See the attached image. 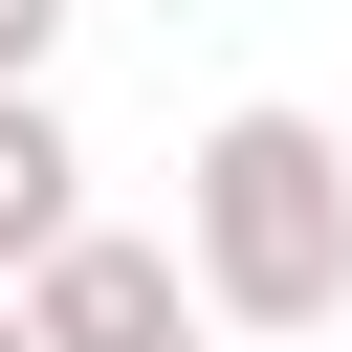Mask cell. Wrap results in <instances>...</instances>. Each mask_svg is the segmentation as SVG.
Masks as SVG:
<instances>
[{
	"instance_id": "1",
	"label": "cell",
	"mask_w": 352,
	"mask_h": 352,
	"mask_svg": "<svg viewBox=\"0 0 352 352\" xmlns=\"http://www.w3.org/2000/svg\"><path fill=\"white\" fill-rule=\"evenodd\" d=\"M176 286L198 330H352V132L330 110H220L176 176Z\"/></svg>"
},
{
	"instance_id": "2",
	"label": "cell",
	"mask_w": 352,
	"mask_h": 352,
	"mask_svg": "<svg viewBox=\"0 0 352 352\" xmlns=\"http://www.w3.org/2000/svg\"><path fill=\"white\" fill-rule=\"evenodd\" d=\"M198 286H176V242H132V220H66L44 264H22V330L44 352H132V330H176Z\"/></svg>"
},
{
	"instance_id": "3",
	"label": "cell",
	"mask_w": 352,
	"mask_h": 352,
	"mask_svg": "<svg viewBox=\"0 0 352 352\" xmlns=\"http://www.w3.org/2000/svg\"><path fill=\"white\" fill-rule=\"evenodd\" d=\"M66 220H88V154H66V110H44V88H0V286H22Z\"/></svg>"
},
{
	"instance_id": "4",
	"label": "cell",
	"mask_w": 352,
	"mask_h": 352,
	"mask_svg": "<svg viewBox=\"0 0 352 352\" xmlns=\"http://www.w3.org/2000/svg\"><path fill=\"white\" fill-rule=\"evenodd\" d=\"M44 44H66V0H0V88H44Z\"/></svg>"
},
{
	"instance_id": "5",
	"label": "cell",
	"mask_w": 352,
	"mask_h": 352,
	"mask_svg": "<svg viewBox=\"0 0 352 352\" xmlns=\"http://www.w3.org/2000/svg\"><path fill=\"white\" fill-rule=\"evenodd\" d=\"M132 352H198V308H176V330H132Z\"/></svg>"
},
{
	"instance_id": "6",
	"label": "cell",
	"mask_w": 352,
	"mask_h": 352,
	"mask_svg": "<svg viewBox=\"0 0 352 352\" xmlns=\"http://www.w3.org/2000/svg\"><path fill=\"white\" fill-rule=\"evenodd\" d=\"M0 352H44V330H22V286H0Z\"/></svg>"
},
{
	"instance_id": "7",
	"label": "cell",
	"mask_w": 352,
	"mask_h": 352,
	"mask_svg": "<svg viewBox=\"0 0 352 352\" xmlns=\"http://www.w3.org/2000/svg\"><path fill=\"white\" fill-rule=\"evenodd\" d=\"M286 352H308V330H286Z\"/></svg>"
}]
</instances>
